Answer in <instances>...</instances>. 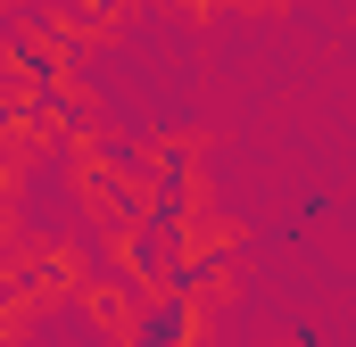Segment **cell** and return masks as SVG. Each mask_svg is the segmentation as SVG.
<instances>
[{
	"mask_svg": "<svg viewBox=\"0 0 356 347\" xmlns=\"http://www.w3.org/2000/svg\"><path fill=\"white\" fill-rule=\"evenodd\" d=\"M17 124H25V116H17V108H0V149L17 141Z\"/></svg>",
	"mask_w": 356,
	"mask_h": 347,
	"instance_id": "cell-6",
	"label": "cell"
},
{
	"mask_svg": "<svg viewBox=\"0 0 356 347\" xmlns=\"http://www.w3.org/2000/svg\"><path fill=\"white\" fill-rule=\"evenodd\" d=\"M199 339V306L175 298V289H149L133 298V323H124V347H191Z\"/></svg>",
	"mask_w": 356,
	"mask_h": 347,
	"instance_id": "cell-1",
	"label": "cell"
},
{
	"mask_svg": "<svg viewBox=\"0 0 356 347\" xmlns=\"http://www.w3.org/2000/svg\"><path fill=\"white\" fill-rule=\"evenodd\" d=\"M332 215V190H298V207H290V240L307 232V223H323Z\"/></svg>",
	"mask_w": 356,
	"mask_h": 347,
	"instance_id": "cell-4",
	"label": "cell"
},
{
	"mask_svg": "<svg viewBox=\"0 0 356 347\" xmlns=\"http://www.w3.org/2000/svg\"><path fill=\"white\" fill-rule=\"evenodd\" d=\"M290 347H332V331L323 323H290Z\"/></svg>",
	"mask_w": 356,
	"mask_h": 347,
	"instance_id": "cell-5",
	"label": "cell"
},
{
	"mask_svg": "<svg viewBox=\"0 0 356 347\" xmlns=\"http://www.w3.org/2000/svg\"><path fill=\"white\" fill-rule=\"evenodd\" d=\"M58 42H67V33H25V42H8L25 91H58V83H67V50H58Z\"/></svg>",
	"mask_w": 356,
	"mask_h": 347,
	"instance_id": "cell-2",
	"label": "cell"
},
{
	"mask_svg": "<svg viewBox=\"0 0 356 347\" xmlns=\"http://www.w3.org/2000/svg\"><path fill=\"white\" fill-rule=\"evenodd\" d=\"M224 264H232V248H224V240L182 248V257L166 264V281H158V289H175V298H191V306H199V289H207V281H224Z\"/></svg>",
	"mask_w": 356,
	"mask_h": 347,
	"instance_id": "cell-3",
	"label": "cell"
}]
</instances>
